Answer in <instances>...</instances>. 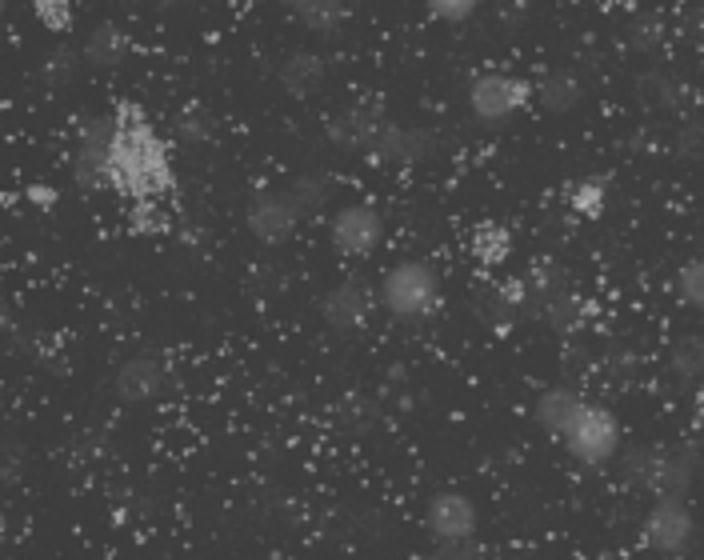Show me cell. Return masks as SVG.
Listing matches in <instances>:
<instances>
[{"mask_svg": "<svg viewBox=\"0 0 704 560\" xmlns=\"http://www.w3.org/2000/svg\"><path fill=\"white\" fill-rule=\"evenodd\" d=\"M248 228H253L265 245H280V240L292 237V228H297V213L288 208L285 196L260 193V196L248 201Z\"/></svg>", "mask_w": 704, "mask_h": 560, "instance_id": "14", "label": "cell"}, {"mask_svg": "<svg viewBox=\"0 0 704 560\" xmlns=\"http://www.w3.org/2000/svg\"><path fill=\"white\" fill-rule=\"evenodd\" d=\"M649 469H652V449H629L620 456V481L629 488L649 485Z\"/></svg>", "mask_w": 704, "mask_h": 560, "instance_id": "30", "label": "cell"}, {"mask_svg": "<svg viewBox=\"0 0 704 560\" xmlns=\"http://www.w3.org/2000/svg\"><path fill=\"white\" fill-rule=\"evenodd\" d=\"M329 193H332L329 176H300V181L285 193V201H288V208L297 213V220H305V216H312L324 201H329Z\"/></svg>", "mask_w": 704, "mask_h": 560, "instance_id": "23", "label": "cell"}, {"mask_svg": "<svg viewBox=\"0 0 704 560\" xmlns=\"http://www.w3.org/2000/svg\"><path fill=\"white\" fill-rule=\"evenodd\" d=\"M536 93H541L544 112H573L580 105V97H585V80L576 73H568V68H556V73L544 76Z\"/></svg>", "mask_w": 704, "mask_h": 560, "instance_id": "17", "label": "cell"}, {"mask_svg": "<svg viewBox=\"0 0 704 560\" xmlns=\"http://www.w3.org/2000/svg\"><path fill=\"white\" fill-rule=\"evenodd\" d=\"M384 237V220L369 205H352L332 220V240L349 257H369Z\"/></svg>", "mask_w": 704, "mask_h": 560, "instance_id": "10", "label": "cell"}, {"mask_svg": "<svg viewBox=\"0 0 704 560\" xmlns=\"http://www.w3.org/2000/svg\"><path fill=\"white\" fill-rule=\"evenodd\" d=\"M280 85L292 93V97H312L320 85H324V61L312 53H292L280 65Z\"/></svg>", "mask_w": 704, "mask_h": 560, "instance_id": "18", "label": "cell"}, {"mask_svg": "<svg viewBox=\"0 0 704 560\" xmlns=\"http://www.w3.org/2000/svg\"><path fill=\"white\" fill-rule=\"evenodd\" d=\"M472 252H477L480 265H501L512 252V233L501 225H480L472 233Z\"/></svg>", "mask_w": 704, "mask_h": 560, "instance_id": "26", "label": "cell"}, {"mask_svg": "<svg viewBox=\"0 0 704 560\" xmlns=\"http://www.w3.org/2000/svg\"><path fill=\"white\" fill-rule=\"evenodd\" d=\"M384 132V108L381 105H352L329 120V140L341 152H369L376 149V140Z\"/></svg>", "mask_w": 704, "mask_h": 560, "instance_id": "6", "label": "cell"}, {"mask_svg": "<svg viewBox=\"0 0 704 560\" xmlns=\"http://www.w3.org/2000/svg\"><path fill=\"white\" fill-rule=\"evenodd\" d=\"M428 528H433L437 545H448V540H472L477 537V508H472L469 496L437 493L428 500Z\"/></svg>", "mask_w": 704, "mask_h": 560, "instance_id": "8", "label": "cell"}, {"mask_svg": "<svg viewBox=\"0 0 704 560\" xmlns=\"http://www.w3.org/2000/svg\"><path fill=\"white\" fill-rule=\"evenodd\" d=\"M669 365H672V377L681 380V385H693V380L701 377V368H704V345H701V336H681V341L672 345Z\"/></svg>", "mask_w": 704, "mask_h": 560, "instance_id": "27", "label": "cell"}, {"mask_svg": "<svg viewBox=\"0 0 704 560\" xmlns=\"http://www.w3.org/2000/svg\"><path fill=\"white\" fill-rule=\"evenodd\" d=\"M433 132L425 129H396V125H384L381 140H376V149L369 152V161L373 164H416L425 161L428 152H433Z\"/></svg>", "mask_w": 704, "mask_h": 560, "instance_id": "13", "label": "cell"}, {"mask_svg": "<svg viewBox=\"0 0 704 560\" xmlns=\"http://www.w3.org/2000/svg\"><path fill=\"white\" fill-rule=\"evenodd\" d=\"M292 17H297L305 29H312V33H337L341 24H349L352 9L341 4V0H297V4H292Z\"/></svg>", "mask_w": 704, "mask_h": 560, "instance_id": "19", "label": "cell"}, {"mask_svg": "<svg viewBox=\"0 0 704 560\" xmlns=\"http://www.w3.org/2000/svg\"><path fill=\"white\" fill-rule=\"evenodd\" d=\"M521 280H524V309H521L524 321H541L544 309H548L561 292H568V272L561 269L553 257L533 260L529 277H521Z\"/></svg>", "mask_w": 704, "mask_h": 560, "instance_id": "12", "label": "cell"}, {"mask_svg": "<svg viewBox=\"0 0 704 560\" xmlns=\"http://www.w3.org/2000/svg\"><path fill=\"white\" fill-rule=\"evenodd\" d=\"M76 61H81V56H76L68 44H56L53 53L44 56V80H49L53 88L73 85V80H76Z\"/></svg>", "mask_w": 704, "mask_h": 560, "instance_id": "28", "label": "cell"}, {"mask_svg": "<svg viewBox=\"0 0 704 560\" xmlns=\"http://www.w3.org/2000/svg\"><path fill=\"white\" fill-rule=\"evenodd\" d=\"M472 12H477L472 0H433V4H428V17H437V21H448V24H465Z\"/></svg>", "mask_w": 704, "mask_h": 560, "instance_id": "33", "label": "cell"}, {"mask_svg": "<svg viewBox=\"0 0 704 560\" xmlns=\"http://www.w3.org/2000/svg\"><path fill=\"white\" fill-rule=\"evenodd\" d=\"M128 53H132V44H128V36L120 33L117 24H96L93 36H88V44H85V61L96 68L125 65Z\"/></svg>", "mask_w": 704, "mask_h": 560, "instance_id": "16", "label": "cell"}, {"mask_svg": "<svg viewBox=\"0 0 704 560\" xmlns=\"http://www.w3.org/2000/svg\"><path fill=\"white\" fill-rule=\"evenodd\" d=\"M676 289H681V301L701 309L704 304V269L701 260H684L681 272H676Z\"/></svg>", "mask_w": 704, "mask_h": 560, "instance_id": "31", "label": "cell"}, {"mask_svg": "<svg viewBox=\"0 0 704 560\" xmlns=\"http://www.w3.org/2000/svg\"><path fill=\"white\" fill-rule=\"evenodd\" d=\"M561 437L568 441V453L585 464H608L620 449L617 417L600 409V405H585V400H580V409H576V417L568 420V429Z\"/></svg>", "mask_w": 704, "mask_h": 560, "instance_id": "3", "label": "cell"}, {"mask_svg": "<svg viewBox=\"0 0 704 560\" xmlns=\"http://www.w3.org/2000/svg\"><path fill=\"white\" fill-rule=\"evenodd\" d=\"M664 41H669V24H664L661 12H637L629 21V44L637 53H661Z\"/></svg>", "mask_w": 704, "mask_h": 560, "instance_id": "22", "label": "cell"}, {"mask_svg": "<svg viewBox=\"0 0 704 560\" xmlns=\"http://www.w3.org/2000/svg\"><path fill=\"white\" fill-rule=\"evenodd\" d=\"M440 284L437 272L420 265V260H401L388 277H384V304L396 321H425L437 309Z\"/></svg>", "mask_w": 704, "mask_h": 560, "instance_id": "2", "label": "cell"}, {"mask_svg": "<svg viewBox=\"0 0 704 560\" xmlns=\"http://www.w3.org/2000/svg\"><path fill=\"white\" fill-rule=\"evenodd\" d=\"M672 152H676L681 161H696V157H701V125H696V120H689V125L672 137Z\"/></svg>", "mask_w": 704, "mask_h": 560, "instance_id": "34", "label": "cell"}, {"mask_svg": "<svg viewBox=\"0 0 704 560\" xmlns=\"http://www.w3.org/2000/svg\"><path fill=\"white\" fill-rule=\"evenodd\" d=\"M529 97H533V85H529V80H521V76H501V73L477 76L469 88L472 112H477L484 125H504Z\"/></svg>", "mask_w": 704, "mask_h": 560, "instance_id": "5", "label": "cell"}, {"mask_svg": "<svg viewBox=\"0 0 704 560\" xmlns=\"http://www.w3.org/2000/svg\"><path fill=\"white\" fill-rule=\"evenodd\" d=\"M177 132H181V140H189V144H209L216 125L201 105H189L181 117H177Z\"/></svg>", "mask_w": 704, "mask_h": 560, "instance_id": "29", "label": "cell"}, {"mask_svg": "<svg viewBox=\"0 0 704 560\" xmlns=\"http://www.w3.org/2000/svg\"><path fill=\"white\" fill-rule=\"evenodd\" d=\"M120 125L117 117H96L85 125V137H81V149L73 157V176L76 184L93 193V189H105L108 184V161H113V149H117Z\"/></svg>", "mask_w": 704, "mask_h": 560, "instance_id": "4", "label": "cell"}, {"mask_svg": "<svg viewBox=\"0 0 704 560\" xmlns=\"http://www.w3.org/2000/svg\"><path fill=\"white\" fill-rule=\"evenodd\" d=\"M565 368H588V353L580 345H565Z\"/></svg>", "mask_w": 704, "mask_h": 560, "instance_id": "37", "label": "cell"}, {"mask_svg": "<svg viewBox=\"0 0 704 560\" xmlns=\"http://www.w3.org/2000/svg\"><path fill=\"white\" fill-rule=\"evenodd\" d=\"M437 557H484V549L472 540H448V545H437Z\"/></svg>", "mask_w": 704, "mask_h": 560, "instance_id": "36", "label": "cell"}, {"mask_svg": "<svg viewBox=\"0 0 704 560\" xmlns=\"http://www.w3.org/2000/svg\"><path fill=\"white\" fill-rule=\"evenodd\" d=\"M696 473V453H669V449H652V469H649V493L657 500H684L689 485Z\"/></svg>", "mask_w": 704, "mask_h": 560, "instance_id": "11", "label": "cell"}, {"mask_svg": "<svg viewBox=\"0 0 704 560\" xmlns=\"http://www.w3.org/2000/svg\"><path fill=\"white\" fill-rule=\"evenodd\" d=\"M29 201H36V205H53L56 193L53 189H29Z\"/></svg>", "mask_w": 704, "mask_h": 560, "instance_id": "38", "label": "cell"}, {"mask_svg": "<svg viewBox=\"0 0 704 560\" xmlns=\"http://www.w3.org/2000/svg\"><path fill=\"white\" fill-rule=\"evenodd\" d=\"M637 88H640V97L657 108H684V100L693 97V93H684L689 85H681V80L669 73H644L637 80Z\"/></svg>", "mask_w": 704, "mask_h": 560, "instance_id": "21", "label": "cell"}, {"mask_svg": "<svg viewBox=\"0 0 704 560\" xmlns=\"http://www.w3.org/2000/svg\"><path fill=\"white\" fill-rule=\"evenodd\" d=\"M117 149L108 161V189H117L128 201H160L172 189V161L169 149L160 144L157 129L149 125L140 105L117 108Z\"/></svg>", "mask_w": 704, "mask_h": 560, "instance_id": "1", "label": "cell"}, {"mask_svg": "<svg viewBox=\"0 0 704 560\" xmlns=\"http://www.w3.org/2000/svg\"><path fill=\"white\" fill-rule=\"evenodd\" d=\"M568 205H573L576 216L597 220L608 205V176H585V181H576L573 189H568Z\"/></svg>", "mask_w": 704, "mask_h": 560, "instance_id": "24", "label": "cell"}, {"mask_svg": "<svg viewBox=\"0 0 704 560\" xmlns=\"http://www.w3.org/2000/svg\"><path fill=\"white\" fill-rule=\"evenodd\" d=\"M576 409H580V397H576L568 385H556V388H548L541 400H536V420H541L548 432H556V437H561V432L568 429V420L576 417Z\"/></svg>", "mask_w": 704, "mask_h": 560, "instance_id": "20", "label": "cell"}, {"mask_svg": "<svg viewBox=\"0 0 704 560\" xmlns=\"http://www.w3.org/2000/svg\"><path fill=\"white\" fill-rule=\"evenodd\" d=\"M585 309H588V304L580 301V297H576L573 289H568V292H561V297H556V301L548 304V309H544V321L553 324V333L573 336L576 329L585 324Z\"/></svg>", "mask_w": 704, "mask_h": 560, "instance_id": "25", "label": "cell"}, {"mask_svg": "<svg viewBox=\"0 0 704 560\" xmlns=\"http://www.w3.org/2000/svg\"><path fill=\"white\" fill-rule=\"evenodd\" d=\"M644 537L664 557L689 552V545H693V517H689L684 500H661V505L652 508L649 520H644Z\"/></svg>", "mask_w": 704, "mask_h": 560, "instance_id": "7", "label": "cell"}, {"mask_svg": "<svg viewBox=\"0 0 704 560\" xmlns=\"http://www.w3.org/2000/svg\"><path fill=\"white\" fill-rule=\"evenodd\" d=\"M117 397L128 400V405H140V400H152L164 388V368L152 360V356H137V360H128L120 365L117 373Z\"/></svg>", "mask_w": 704, "mask_h": 560, "instance_id": "15", "label": "cell"}, {"mask_svg": "<svg viewBox=\"0 0 704 560\" xmlns=\"http://www.w3.org/2000/svg\"><path fill=\"white\" fill-rule=\"evenodd\" d=\"M132 233H164V216L157 213V201H137V208H132Z\"/></svg>", "mask_w": 704, "mask_h": 560, "instance_id": "35", "label": "cell"}, {"mask_svg": "<svg viewBox=\"0 0 704 560\" xmlns=\"http://www.w3.org/2000/svg\"><path fill=\"white\" fill-rule=\"evenodd\" d=\"M320 309H324V321H329L332 329H341V333L361 329V324L373 316V289H369L361 277L341 280L337 289H329V297H324Z\"/></svg>", "mask_w": 704, "mask_h": 560, "instance_id": "9", "label": "cell"}, {"mask_svg": "<svg viewBox=\"0 0 704 560\" xmlns=\"http://www.w3.org/2000/svg\"><path fill=\"white\" fill-rule=\"evenodd\" d=\"M36 17L41 24H49L53 33H68L73 29V4H64V0H36Z\"/></svg>", "mask_w": 704, "mask_h": 560, "instance_id": "32", "label": "cell"}]
</instances>
